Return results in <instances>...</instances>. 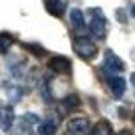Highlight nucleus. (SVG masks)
I'll list each match as a JSON object with an SVG mask.
<instances>
[{"mask_svg":"<svg viewBox=\"0 0 135 135\" xmlns=\"http://www.w3.org/2000/svg\"><path fill=\"white\" fill-rule=\"evenodd\" d=\"M131 15H132V16L135 18V4H134V6L131 7Z\"/></svg>","mask_w":135,"mask_h":135,"instance_id":"obj_20","label":"nucleus"},{"mask_svg":"<svg viewBox=\"0 0 135 135\" xmlns=\"http://www.w3.org/2000/svg\"><path fill=\"white\" fill-rule=\"evenodd\" d=\"M14 41H15L14 37L9 32H7V31L0 32V54H6L11 49Z\"/></svg>","mask_w":135,"mask_h":135,"instance_id":"obj_14","label":"nucleus"},{"mask_svg":"<svg viewBox=\"0 0 135 135\" xmlns=\"http://www.w3.org/2000/svg\"><path fill=\"white\" fill-rule=\"evenodd\" d=\"M89 120L85 118H73L66 123V135H89Z\"/></svg>","mask_w":135,"mask_h":135,"instance_id":"obj_5","label":"nucleus"},{"mask_svg":"<svg viewBox=\"0 0 135 135\" xmlns=\"http://www.w3.org/2000/svg\"><path fill=\"white\" fill-rule=\"evenodd\" d=\"M81 104V100L77 95H69V96H65L61 100V108L65 109V112L69 114L70 111H74L76 108H78Z\"/></svg>","mask_w":135,"mask_h":135,"instance_id":"obj_11","label":"nucleus"},{"mask_svg":"<svg viewBox=\"0 0 135 135\" xmlns=\"http://www.w3.org/2000/svg\"><path fill=\"white\" fill-rule=\"evenodd\" d=\"M49 69H51L57 74H70L72 72V61L65 55H54L47 61Z\"/></svg>","mask_w":135,"mask_h":135,"instance_id":"obj_4","label":"nucleus"},{"mask_svg":"<svg viewBox=\"0 0 135 135\" xmlns=\"http://www.w3.org/2000/svg\"><path fill=\"white\" fill-rule=\"evenodd\" d=\"M15 120V111L12 105H0V130L8 132Z\"/></svg>","mask_w":135,"mask_h":135,"instance_id":"obj_7","label":"nucleus"},{"mask_svg":"<svg viewBox=\"0 0 135 135\" xmlns=\"http://www.w3.org/2000/svg\"><path fill=\"white\" fill-rule=\"evenodd\" d=\"M68 0H43V6L47 14L55 18H62L68 8Z\"/></svg>","mask_w":135,"mask_h":135,"instance_id":"obj_6","label":"nucleus"},{"mask_svg":"<svg viewBox=\"0 0 135 135\" xmlns=\"http://www.w3.org/2000/svg\"><path fill=\"white\" fill-rule=\"evenodd\" d=\"M132 119H134V122H135V112H134V115H132Z\"/></svg>","mask_w":135,"mask_h":135,"instance_id":"obj_21","label":"nucleus"},{"mask_svg":"<svg viewBox=\"0 0 135 135\" xmlns=\"http://www.w3.org/2000/svg\"><path fill=\"white\" fill-rule=\"evenodd\" d=\"M103 69L105 70L107 74H118L126 70V65L123 62L120 57L112 51L111 49H107L104 51V57H103Z\"/></svg>","mask_w":135,"mask_h":135,"instance_id":"obj_3","label":"nucleus"},{"mask_svg":"<svg viewBox=\"0 0 135 135\" xmlns=\"http://www.w3.org/2000/svg\"><path fill=\"white\" fill-rule=\"evenodd\" d=\"M0 105H3V104H2V101H0Z\"/></svg>","mask_w":135,"mask_h":135,"instance_id":"obj_22","label":"nucleus"},{"mask_svg":"<svg viewBox=\"0 0 135 135\" xmlns=\"http://www.w3.org/2000/svg\"><path fill=\"white\" fill-rule=\"evenodd\" d=\"M108 85L111 88V92L114 93V96L116 99H120L123 95H124L127 85H126V80L120 76H111L109 80H108Z\"/></svg>","mask_w":135,"mask_h":135,"instance_id":"obj_8","label":"nucleus"},{"mask_svg":"<svg viewBox=\"0 0 135 135\" xmlns=\"http://www.w3.org/2000/svg\"><path fill=\"white\" fill-rule=\"evenodd\" d=\"M116 18L120 23H127V16H126L124 9H118L116 11Z\"/></svg>","mask_w":135,"mask_h":135,"instance_id":"obj_17","label":"nucleus"},{"mask_svg":"<svg viewBox=\"0 0 135 135\" xmlns=\"http://www.w3.org/2000/svg\"><path fill=\"white\" fill-rule=\"evenodd\" d=\"M91 135H114L111 122H108L107 119H100L91 130Z\"/></svg>","mask_w":135,"mask_h":135,"instance_id":"obj_9","label":"nucleus"},{"mask_svg":"<svg viewBox=\"0 0 135 135\" xmlns=\"http://www.w3.org/2000/svg\"><path fill=\"white\" fill-rule=\"evenodd\" d=\"M118 135H132V134H131L128 130H122V131H120Z\"/></svg>","mask_w":135,"mask_h":135,"instance_id":"obj_18","label":"nucleus"},{"mask_svg":"<svg viewBox=\"0 0 135 135\" xmlns=\"http://www.w3.org/2000/svg\"><path fill=\"white\" fill-rule=\"evenodd\" d=\"M58 128V122L54 119H46L38 126V135H54Z\"/></svg>","mask_w":135,"mask_h":135,"instance_id":"obj_10","label":"nucleus"},{"mask_svg":"<svg viewBox=\"0 0 135 135\" xmlns=\"http://www.w3.org/2000/svg\"><path fill=\"white\" fill-rule=\"evenodd\" d=\"M73 50L84 61H92L97 57V46L88 37H77L73 41Z\"/></svg>","mask_w":135,"mask_h":135,"instance_id":"obj_2","label":"nucleus"},{"mask_svg":"<svg viewBox=\"0 0 135 135\" xmlns=\"http://www.w3.org/2000/svg\"><path fill=\"white\" fill-rule=\"evenodd\" d=\"M30 135H35V134H30Z\"/></svg>","mask_w":135,"mask_h":135,"instance_id":"obj_23","label":"nucleus"},{"mask_svg":"<svg viewBox=\"0 0 135 135\" xmlns=\"http://www.w3.org/2000/svg\"><path fill=\"white\" fill-rule=\"evenodd\" d=\"M22 120H23L25 123H27V124L32 126V124H37V123H39V116L35 115V114H31V112H27V114L23 115V118H22Z\"/></svg>","mask_w":135,"mask_h":135,"instance_id":"obj_16","label":"nucleus"},{"mask_svg":"<svg viewBox=\"0 0 135 135\" xmlns=\"http://www.w3.org/2000/svg\"><path fill=\"white\" fill-rule=\"evenodd\" d=\"M6 92L8 96V100L11 104H16L22 100V96H23V89L18 85H8L6 88Z\"/></svg>","mask_w":135,"mask_h":135,"instance_id":"obj_13","label":"nucleus"},{"mask_svg":"<svg viewBox=\"0 0 135 135\" xmlns=\"http://www.w3.org/2000/svg\"><path fill=\"white\" fill-rule=\"evenodd\" d=\"M23 47H25L27 51H30L32 55L38 57V58L43 57V55L46 54V50H45L39 43H25V45H23Z\"/></svg>","mask_w":135,"mask_h":135,"instance_id":"obj_15","label":"nucleus"},{"mask_svg":"<svg viewBox=\"0 0 135 135\" xmlns=\"http://www.w3.org/2000/svg\"><path fill=\"white\" fill-rule=\"evenodd\" d=\"M88 18H89V31L92 32L95 38L103 41L108 32V20L103 12V9L99 7L89 8Z\"/></svg>","mask_w":135,"mask_h":135,"instance_id":"obj_1","label":"nucleus"},{"mask_svg":"<svg viewBox=\"0 0 135 135\" xmlns=\"http://www.w3.org/2000/svg\"><path fill=\"white\" fill-rule=\"evenodd\" d=\"M69 18H70V23L74 28L81 30L85 27V18L80 8H73L69 14Z\"/></svg>","mask_w":135,"mask_h":135,"instance_id":"obj_12","label":"nucleus"},{"mask_svg":"<svg viewBox=\"0 0 135 135\" xmlns=\"http://www.w3.org/2000/svg\"><path fill=\"white\" fill-rule=\"evenodd\" d=\"M130 81H131V84L135 86V72H134V73L130 76Z\"/></svg>","mask_w":135,"mask_h":135,"instance_id":"obj_19","label":"nucleus"}]
</instances>
